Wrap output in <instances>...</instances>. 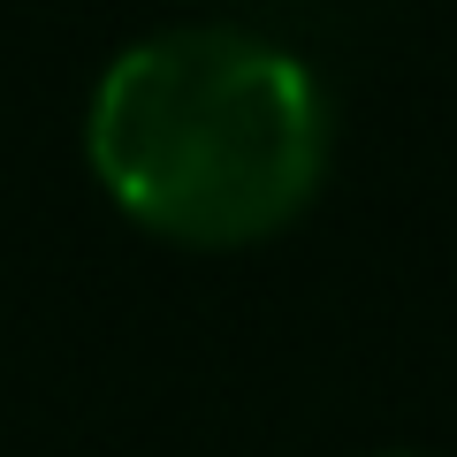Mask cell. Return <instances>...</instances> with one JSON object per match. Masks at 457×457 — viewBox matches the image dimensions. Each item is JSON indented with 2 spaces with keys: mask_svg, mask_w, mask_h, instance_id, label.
<instances>
[{
  "mask_svg": "<svg viewBox=\"0 0 457 457\" xmlns=\"http://www.w3.org/2000/svg\"><path fill=\"white\" fill-rule=\"evenodd\" d=\"M328 92L297 54L252 31L183 23L137 38L99 77L84 153L137 228L191 252L260 245L328 176Z\"/></svg>",
  "mask_w": 457,
  "mask_h": 457,
  "instance_id": "1",
  "label": "cell"
}]
</instances>
